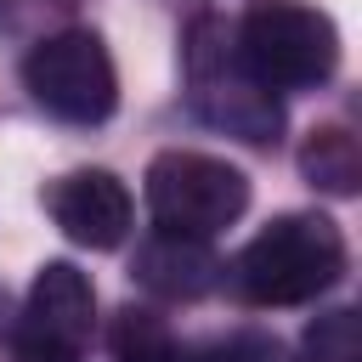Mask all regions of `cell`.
Instances as JSON below:
<instances>
[{"label":"cell","instance_id":"6da1fadb","mask_svg":"<svg viewBox=\"0 0 362 362\" xmlns=\"http://www.w3.org/2000/svg\"><path fill=\"white\" fill-rule=\"evenodd\" d=\"M345 232L317 215V209H288L277 221H266L243 249L238 260L226 266L221 283L238 288V300L249 305H266V311H283V305H311L322 300L339 277H345Z\"/></svg>","mask_w":362,"mask_h":362},{"label":"cell","instance_id":"9c48e42d","mask_svg":"<svg viewBox=\"0 0 362 362\" xmlns=\"http://www.w3.org/2000/svg\"><path fill=\"white\" fill-rule=\"evenodd\" d=\"M300 175L328 198H351L362 187V141L351 124H317L300 147Z\"/></svg>","mask_w":362,"mask_h":362},{"label":"cell","instance_id":"5b68a950","mask_svg":"<svg viewBox=\"0 0 362 362\" xmlns=\"http://www.w3.org/2000/svg\"><path fill=\"white\" fill-rule=\"evenodd\" d=\"M23 85L51 119L85 124V130L107 124L113 107H119L113 57H107L102 34H90V28H62V34L34 40L28 57H23Z\"/></svg>","mask_w":362,"mask_h":362},{"label":"cell","instance_id":"30bf717a","mask_svg":"<svg viewBox=\"0 0 362 362\" xmlns=\"http://www.w3.org/2000/svg\"><path fill=\"white\" fill-rule=\"evenodd\" d=\"M300 362H362V322L351 305L339 311H322L305 339H300Z\"/></svg>","mask_w":362,"mask_h":362},{"label":"cell","instance_id":"277c9868","mask_svg":"<svg viewBox=\"0 0 362 362\" xmlns=\"http://www.w3.org/2000/svg\"><path fill=\"white\" fill-rule=\"evenodd\" d=\"M141 198H147V215L158 221V232L209 243L215 232H226L249 209V175L215 153L170 147L147 164Z\"/></svg>","mask_w":362,"mask_h":362},{"label":"cell","instance_id":"ba28073f","mask_svg":"<svg viewBox=\"0 0 362 362\" xmlns=\"http://www.w3.org/2000/svg\"><path fill=\"white\" fill-rule=\"evenodd\" d=\"M130 277H136L147 294H158V300H204L209 288H221L226 266H221V260H215V249H209V243H198V238L153 232V238L136 249Z\"/></svg>","mask_w":362,"mask_h":362},{"label":"cell","instance_id":"8fae6325","mask_svg":"<svg viewBox=\"0 0 362 362\" xmlns=\"http://www.w3.org/2000/svg\"><path fill=\"white\" fill-rule=\"evenodd\" d=\"M0 322H6V294H0Z\"/></svg>","mask_w":362,"mask_h":362},{"label":"cell","instance_id":"8992f818","mask_svg":"<svg viewBox=\"0 0 362 362\" xmlns=\"http://www.w3.org/2000/svg\"><path fill=\"white\" fill-rule=\"evenodd\" d=\"M96 334V288L74 260H45L17 311L11 345L23 362H79Z\"/></svg>","mask_w":362,"mask_h":362},{"label":"cell","instance_id":"7a4b0ae2","mask_svg":"<svg viewBox=\"0 0 362 362\" xmlns=\"http://www.w3.org/2000/svg\"><path fill=\"white\" fill-rule=\"evenodd\" d=\"M238 62L277 96V90H317L339 68V28L328 11L305 0H255L232 28Z\"/></svg>","mask_w":362,"mask_h":362},{"label":"cell","instance_id":"3957f363","mask_svg":"<svg viewBox=\"0 0 362 362\" xmlns=\"http://www.w3.org/2000/svg\"><path fill=\"white\" fill-rule=\"evenodd\" d=\"M187 90H192V107L204 124H215L249 147H272L283 130L277 96L238 62V45L215 17H198L187 28Z\"/></svg>","mask_w":362,"mask_h":362},{"label":"cell","instance_id":"52a82bcc","mask_svg":"<svg viewBox=\"0 0 362 362\" xmlns=\"http://www.w3.org/2000/svg\"><path fill=\"white\" fill-rule=\"evenodd\" d=\"M45 215L79 249H119L130 232V187L113 170H68L45 187Z\"/></svg>","mask_w":362,"mask_h":362}]
</instances>
